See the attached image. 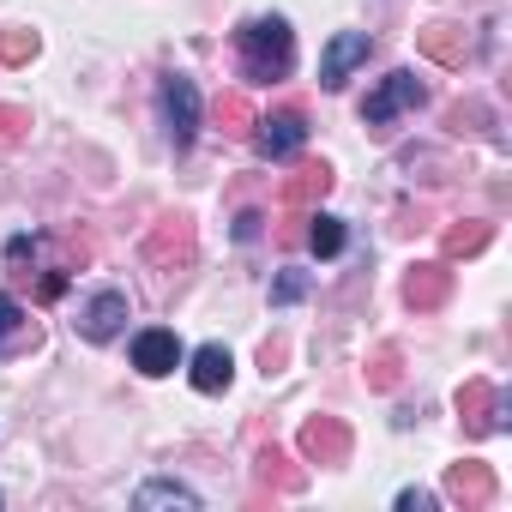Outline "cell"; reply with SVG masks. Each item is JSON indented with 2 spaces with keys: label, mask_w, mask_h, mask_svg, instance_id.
<instances>
[{
  "label": "cell",
  "mask_w": 512,
  "mask_h": 512,
  "mask_svg": "<svg viewBox=\"0 0 512 512\" xmlns=\"http://www.w3.org/2000/svg\"><path fill=\"white\" fill-rule=\"evenodd\" d=\"M235 61H241V73L247 79H290V67H296V37H290V25L272 13V19H247L241 31H235Z\"/></svg>",
  "instance_id": "6da1fadb"
},
{
  "label": "cell",
  "mask_w": 512,
  "mask_h": 512,
  "mask_svg": "<svg viewBox=\"0 0 512 512\" xmlns=\"http://www.w3.org/2000/svg\"><path fill=\"white\" fill-rule=\"evenodd\" d=\"M422 103H428V85H422L410 67H398V73H386V79L368 91V103H362V121L380 133L392 115H404V109H422Z\"/></svg>",
  "instance_id": "7a4b0ae2"
},
{
  "label": "cell",
  "mask_w": 512,
  "mask_h": 512,
  "mask_svg": "<svg viewBox=\"0 0 512 512\" xmlns=\"http://www.w3.org/2000/svg\"><path fill=\"white\" fill-rule=\"evenodd\" d=\"M193 253H199V235H193V223L175 211V217H163L151 235H145V260L157 266V272H187L193 266Z\"/></svg>",
  "instance_id": "3957f363"
},
{
  "label": "cell",
  "mask_w": 512,
  "mask_h": 512,
  "mask_svg": "<svg viewBox=\"0 0 512 512\" xmlns=\"http://www.w3.org/2000/svg\"><path fill=\"white\" fill-rule=\"evenodd\" d=\"M458 416H464V434H500L506 416H512V398L488 380H464L458 386Z\"/></svg>",
  "instance_id": "277c9868"
},
{
  "label": "cell",
  "mask_w": 512,
  "mask_h": 512,
  "mask_svg": "<svg viewBox=\"0 0 512 512\" xmlns=\"http://www.w3.org/2000/svg\"><path fill=\"white\" fill-rule=\"evenodd\" d=\"M157 97H163V127H169L175 151H187V145H193V133H199V91H193V79L169 73Z\"/></svg>",
  "instance_id": "5b68a950"
},
{
  "label": "cell",
  "mask_w": 512,
  "mask_h": 512,
  "mask_svg": "<svg viewBox=\"0 0 512 512\" xmlns=\"http://www.w3.org/2000/svg\"><path fill=\"white\" fill-rule=\"evenodd\" d=\"M296 446H302L308 464H350V446H356V440H350V428H344L338 416H308Z\"/></svg>",
  "instance_id": "8992f818"
},
{
  "label": "cell",
  "mask_w": 512,
  "mask_h": 512,
  "mask_svg": "<svg viewBox=\"0 0 512 512\" xmlns=\"http://www.w3.org/2000/svg\"><path fill=\"white\" fill-rule=\"evenodd\" d=\"M253 145H260V157H272V163H290L308 145V121L296 109H284L272 121H253Z\"/></svg>",
  "instance_id": "52a82bcc"
},
{
  "label": "cell",
  "mask_w": 512,
  "mask_h": 512,
  "mask_svg": "<svg viewBox=\"0 0 512 512\" xmlns=\"http://www.w3.org/2000/svg\"><path fill=\"white\" fill-rule=\"evenodd\" d=\"M368 49H374L368 31H338V37L326 43V55H320V85H326V91H344V79L368 61Z\"/></svg>",
  "instance_id": "ba28073f"
},
{
  "label": "cell",
  "mask_w": 512,
  "mask_h": 512,
  "mask_svg": "<svg viewBox=\"0 0 512 512\" xmlns=\"http://www.w3.org/2000/svg\"><path fill=\"white\" fill-rule=\"evenodd\" d=\"M73 326H79V338H85V344H109V338L127 326V296H121V290H97V296L79 308V320H73Z\"/></svg>",
  "instance_id": "9c48e42d"
},
{
  "label": "cell",
  "mask_w": 512,
  "mask_h": 512,
  "mask_svg": "<svg viewBox=\"0 0 512 512\" xmlns=\"http://www.w3.org/2000/svg\"><path fill=\"white\" fill-rule=\"evenodd\" d=\"M446 296H452V266H446V260H422V266H410V278H404V302H410L416 314L446 308Z\"/></svg>",
  "instance_id": "30bf717a"
},
{
  "label": "cell",
  "mask_w": 512,
  "mask_h": 512,
  "mask_svg": "<svg viewBox=\"0 0 512 512\" xmlns=\"http://www.w3.org/2000/svg\"><path fill=\"white\" fill-rule=\"evenodd\" d=\"M446 500H452V506H464V512H482V506L494 500V470H488V464H476V458L452 464V470H446Z\"/></svg>",
  "instance_id": "8fae6325"
},
{
  "label": "cell",
  "mask_w": 512,
  "mask_h": 512,
  "mask_svg": "<svg viewBox=\"0 0 512 512\" xmlns=\"http://www.w3.org/2000/svg\"><path fill=\"white\" fill-rule=\"evenodd\" d=\"M133 368H139V374H151V380L175 374V368H181V338H175V332H163V326L139 332V338H133Z\"/></svg>",
  "instance_id": "7c38bea8"
},
{
  "label": "cell",
  "mask_w": 512,
  "mask_h": 512,
  "mask_svg": "<svg viewBox=\"0 0 512 512\" xmlns=\"http://www.w3.org/2000/svg\"><path fill=\"white\" fill-rule=\"evenodd\" d=\"M332 181H338V175H332L326 163H302V169L284 181V211H314V205L332 193Z\"/></svg>",
  "instance_id": "4fadbf2b"
},
{
  "label": "cell",
  "mask_w": 512,
  "mask_h": 512,
  "mask_svg": "<svg viewBox=\"0 0 512 512\" xmlns=\"http://www.w3.org/2000/svg\"><path fill=\"white\" fill-rule=\"evenodd\" d=\"M416 49H422L428 61H440V67H464V61H470V37H464L458 25H428V31H416Z\"/></svg>",
  "instance_id": "5bb4252c"
},
{
  "label": "cell",
  "mask_w": 512,
  "mask_h": 512,
  "mask_svg": "<svg viewBox=\"0 0 512 512\" xmlns=\"http://www.w3.org/2000/svg\"><path fill=\"white\" fill-rule=\"evenodd\" d=\"M187 374H193V386H199V392H223V386H229V374H235V362H229V350H223V344H199Z\"/></svg>",
  "instance_id": "9a60e30c"
},
{
  "label": "cell",
  "mask_w": 512,
  "mask_h": 512,
  "mask_svg": "<svg viewBox=\"0 0 512 512\" xmlns=\"http://www.w3.org/2000/svg\"><path fill=\"white\" fill-rule=\"evenodd\" d=\"M253 476H260V488H278V494H296L308 476L278 452V446H260V458H253Z\"/></svg>",
  "instance_id": "2e32d148"
},
{
  "label": "cell",
  "mask_w": 512,
  "mask_h": 512,
  "mask_svg": "<svg viewBox=\"0 0 512 512\" xmlns=\"http://www.w3.org/2000/svg\"><path fill=\"white\" fill-rule=\"evenodd\" d=\"M25 344H37V326L25 320V308L0 290V356H13V350H25Z\"/></svg>",
  "instance_id": "e0dca14e"
},
{
  "label": "cell",
  "mask_w": 512,
  "mask_h": 512,
  "mask_svg": "<svg viewBox=\"0 0 512 512\" xmlns=\"http://www.w3.org/2000/svg\"><path fill=\"white\" fill-rule=\"evenodd\" d=\"M488 241H494V223H482V217H470V223H452L440 247H446V260H470V253H482Z\"/></svg>",
  "instance_id": "ac0fdd59"
},
{
  "label": "cell",
  "mask_w": 512,
  "mask_h": 512,
  "mask_svg": "<svg viewBox=\"0 0 512 512\" xmlns=\"http://www.w3.org/2000/svg\"><path fill=\"white\" fill-rule=\"evenodd\" d=\"M211 115H217V127L229 133V139H241V133H253V103L241 97V91H217V103H211Z\"/></svg>",
  "instance_id": "d6986e66"
},
{
  "label": "cell",
  "mask_w": 512,
  "mask_h": 512,
  "mask_svg": "<svg viewBox=\"0 0 512 512\" xmlns=\"http://www.w3.org/2000/svg\"><path fill=\"white\" fill-rule=\"evenodd\" d=\"M133 506H139V512H151V506H187V512H193V506H199V494H193L187 482H169V476H157V482H145V488L133 494Z\"/></svg>",
  "instance_id": "ffe728a7"
},
{
  "label": "cell",
  "mask_w": 512,
  "mask_h": 512,
  "mask_svg": "<svg viewBox=\"0 0 512 512\" xmlns=\"http://www.w3.org/2000/svg\"><path fill=\"white\" fill-rule=\"evenodd\" d=\"M308 223H314V229H308V247L320 253V260H332V253H344V241H350L344 217H326V211H314Z\"/></svg>",
  "instance_id": "44dd1931"
},
{
  "label": "cell",
  "mask_w": 512,
  "mask_h": 512,
  "mask_svg": "<svg viewBox=\"0 0 512 512\" xmlns=\"http://www.w3.org/2000/svg\"><path fill=\"white\" fill-rule=\"evenodd\" d=\"M398 380H404V350H398V344H380V350L368 356V386H374V392H392Z\"/></svg>",
  "instance_id": "7402d4cb"
},
{
  "label": "cell",
  "mask_w": 512,
  "mask_h": 512,
  "mask_svg": "<svg viewBox=\"0 0 512 512\" xmlns=\"http://www.w3.org/2000/svg\"><path fill=\"white\" fill-rule=\"evenodd\" d=\"M488 121H494L488 103H452V109H446V127H452V133H494Z\"/></svg>",
  "instance_id": "603a6c76"
},
{
  "label": "cell",
  "mask_w": 512,
  "mask_h": 512,
  "mask_svg": "<svg viewBox=\"0 0 512 512\" xmlns=\"http://www.w3.org/2000/svg\"><path fill=\"white\" fill-rule=\"evenodd\" d=\"M37 61V31H0V67Z\"/></svg>",
  "instance_id": "cb8c5ba5"
},
{
  "label": "cell",
  "mask_w": 512,
  "mask_h": 512,
  "mask_svg": "<svg viewBox=\"0 0 512 512\" xmlns=\"http://www.w3.org/2000/svg\"><path fill=\"white\" fill-rule=\"evenodd\" d=\"M25 127H31V109L0 103V145H19V139H25Z\"/></svg>",
  "instance_id": "d4e9b609"
},
{
  "label": "cell",
  "mask_w": 512,
  "mask_h": 512,
  "mask_svg": "<svg viewBox=\"0 0 512 512\" xmlns=\"http://www.w3.org/2000/svg\"><path fill=\"white\" fill-rule=\"evenodd\" d=\"M302 296H308V272H284V278L272 284V302H278V308H290V302H302Z\"/></svg>",
  "instance_id": "484cf974"
},
{
  "label": "cell",
  "mask_w": 512,
  "mask_h": 512,
  "mask_svg": "<svg viewBox=\"0 0 512 512\" xmlns=\"http://www.w3.org/2000/svg\"><path fill=\"white\" fill-rule=\"evenodd\" d=\"M284 356H290V344H284V338H266V350H260V368H266V374H278V368H284Z\"/></svg>",
  "instance_id": "4316f807"
},
{
  "label": "cell",
  "mask_w": 512,
  "mask_h": 512,
  "mask_svg": "<svg viewBox=\"0 0 512 512\" xmlns=\"http://www.w3.org/2000/svg\"><path fill=\"white\" fill-rule=\"evenodd\" d=\"M398 512H434V494H422V488H404V494H398Z\"/></svg>",
  "instance_id": "83f0119b"
},
{
  "label": "cell",
  "mask_w": 512,
  "mask_h": 512,
  "mask_svg": "<svg viewBox=\"0 0 512 512\" xmlns=\"http://www.w3.org/2000/svg\"><path fill=\"white\" fill-rule=\"evenodd\" d=\"M260 223H266L260 211H241V217H235V241H253V235H260Z\"/></svg>",
  "instance_id": "f1b7e54d"
}]
</instances>
